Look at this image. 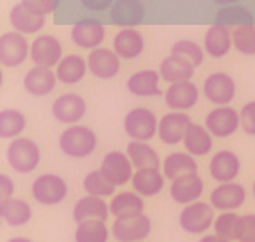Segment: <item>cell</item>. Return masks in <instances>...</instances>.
Masks as SVG:
<instances>
[{"label":"cell","mask_w":255,"mask_h":242,"mask_svg":"<svg viewBox=\"0 0 255 242\" xmlns=\"http://www.w3.org/2000/svg\"><path fill=\"white\" fill-rule=\"evenodd\" d=\"M59 150L70 159H86L97 150V134L90 127L72 125L59 136Z\"/></svg>","instance_id":"obj_1"},{"label":"cell","mask_w":255,"mask_h":242,"mask_svg":"<svg viewBox=\"0 0 255 242\" xmlns=\"http://www.w3.org/2000/svg\"><path fill=\"white\" fill-rule=\"evenodd\" d=\"M5 157H7V164L16 173L29 174L39 166L41 152H39L36 141L29 139V137H16L7 146Z\"/></svg>","instance_id":"obj_2"},{"label":"cell","mask_w":255,"mask_h":242,"mask_svg":"<svg viewBox=\"0 0 255 242\" xmlns=\"http://www.w3.org/2000/svg\"><path fill=\"white\" fill-rule=\"evenodd\" d=\"M30 194L36 200V203L45 207H54L68 196V183L63 176L54 173H43L36 176V180L30 185Z\"/></svg>","instance_id":"obj_3"},{"label":"cell","mask_w":255,"mask_h":242,"mask_svg":"<svg viewBox=\"0 0 255 242\" xmlns=\"http://www.w3.org/2000/svg\"><path fill=\"white\" fill-rule=\"evenodd\" d=\"M214 208L205 201H195L186 205L179 214V225L186 234L200 235L205 234L211 226H214Z\"/></svg>","instance_id":"obj_4"},{"label":"cell","mask_w":255,"mask_h":242,"mask_svg":"<svg viewBox=\"0 0 255 242\" xmlns=\"http://www.w3.org/2000/svg\"><path fill=\"white\" fill-rule=\"evenodd\" d=\"M124 130L132 141H146L152 139L159 130V121L150 109L145 107H136L127 112L124 119Z\"/></svg>","instance_id":"obj_5"},{"label":"cell","mask_w":255,"mask_h":242,"mask_svg":"<svg viewBox=\"0 0 255 242\" xmlns=\"http://www.w3.org/2000/svg\"><path fill=\"white\" fill-rule=\"evenodd\" d=\"M111 234L118 242H143L152 234V219L146 214L115 219Z\"/></svg>","instance_id":"obj_6"},{"label":"cell","mask_w":255,"mask_h":242,"mask_svg":"<svg viewBox=\"0 0 255 242\" xmlns=\"http://www.w3.org/2000/svg\"><path fill=\"white\" fill-rule=\"evenodd\" d=\"M100 171L115 187H122L125 183L132 182L134 176V166L127 153L122 152H109L102 159Z\"/></svg>","instance_id":"obj_7"},{"label":"cell","mask_w":255,"mask_h":242,"mask_svg":"<svg viewBox=\"0 0 255 242\" xmlns=\"http://www.w3.org/2000/svg\"><path fill=\"white\" fill-rule=\"evenodd\" d=\"M245 201H247V189L236 182L220 183L209 196V203L220 212H236L239 207L245 205Z\"/></svg>","instance_id":"obj_8"},{"label":"cell","mask_w":255,"mask_h":242,"mask_svg":"<svg viewBox=\"0 0 255 242\" xmlns=\"http://www.w3.org/2000/svg\"><path fill=\"white\" fill-rule=\"evenodd\" d=\"M30 56V45L20 32H5L0 36V63L5 68H16Z\"/></svg>","instance_id":"obj_9"},{"label":"cell","mask_w":255,"mask_h":242,"mask_svg":"<svg viewBox=\"0 0 255 242\" xmlns=\"http://www.w3.org/2000/svg\"><path fill=\"white\" fill-rule=\"evenodd\" d=\"M239 125H241V116L236 109L229 105L216 107L205 118V128L211 132V136L220 137V139L234 136Z\"/></svg>","instance_id":"obj_10"},{"label":"cell","mask_w":255,"mask_h":242,"mask_svg":"<svg viewBox=\"0 0 255 242\" xmlns=\"http://www.w3.org/2000/svg\"><path fill=\"white\" fill-rule=\"evenodd\" d=\"M204 94L214 105L227 107L236 96V82L229 73H211L204 82Z\"/></svg>","instance_id":"obj_11"},{"label":"cell","mask_w":255,"mask_h":242,"mask_svg":"<svg viewBox=\"0 0 255 242\" xmlns=\"http://www.w3.org/2000/svg\"><path fill=\"white\" fill-rule=\"evenodd\" d=\"M30 59L36 66H43V68L57 66L63 61V45L55 36H39L30 45Z\"/></svg>","instance_id":"obj_12"},{"label":"cell","mask_w":255,"mask_h":242,"mask_svg":"<svg viewBox=\"0 0 255 242\" xmlns=\"http://www.w3.org/2000/svg\"><path fill=\"white\" fill-rule=\"evenodd\" d=\"M86 114V102L81 94L75 93H64L55 98L52 103V116L55 121L64 125H75L81 121Z\"/></svg>","instance_id":"obj_13"},{"label":"cell","mask_w":255,"mask_h":242,"mask_svg":"<svg viewBox=\"0 0 255 242\" xmlns=\"http://www.w3.org/2000/svg\"><path fill=\"white\" fill-rule=\"evenodd\" d=\"M204 194V180L198 173L184 174L170 185V198L179 205H191Z\"/></svg>","instance_id":"obj_14"},{"label":"cell","mask_w":255,"mask_h":242,"mask_svg":"<svg viewBox=\"0 0 255 242\" xmlns=\"http://www.w3.org/2000/svg\"><path fill=\"white\" fill-rule=\"evenodd\" d=\"M191 125V118L184 112H168L161 118L159 121V130L157 136L159 139L168 146H175L182 143L184 136H186L187 128Z\"/></svg>","instance_id":"obj_15"},{"label":"cell","mask_w":255,"mask_h":242,"mask_svg":"<svg viewBox=\"0 0 255 242\" xmlns=\"http://www.w3.org/2000/svg\"><path fill=\"white\" fill-rule=\"evenodd\" d=\"M239 171H241V161L230 150H221V152L214 153V157L209 162V173L220 183L234 182Z\"/></svg>","instance_id":"obj_16"},{"label":"cell","mask_w":255,"mask_h":242,"mask_svg":"<svg viewBox=\"0 0 255 242\" xmlns=\"http://www.w3.org/2000/svg\"><path fill=\"white\" fill-rule=\"evenodd\" d=\"M88 70L91 72V75L97 79H113L118 75L120 72V57L115 50L109 48H97L91 50L88 56Z\"/></svg>","instance_id":"obj_17"},{"label":"cell","mask_w":255,"mask_h":242,"mask_svg":"<svg viewBox=\"0 0 255 242\" xmlns=\"http://www.w3.org/2000/svg\"><path fill=\"white\" fill-rule=\"evenodd\" d=\"M198 87L189 82H177V84H171L164 93V102L166 105L170 107L171 111L182 112L187 109H193L198 102Z\"/></svg>","instance_id":"obj_18"},{"label":"cell","mask_w":255,"mask_h":242,"mask_svg":"<svg viewBox=\"0 0 255 242\" xmlns=\"http://www.w3.org/2000/svg\"><path fill=\"white\" fill-rule=\"evenodd\" d=\"M106 38V27L97 20L79 21L72 29V41L79 48L86 50H97Z\"/></svg>","instance_id":"obj_19"},{"label":"cell","mask_w":255,"mask_h":242,"mask_svg":"<svg viewBox=\"0 0 255 242\" xmlns=\"http://www.w3.org/2000/svg\"><path fill=\"white\" fill-rule=\"evenodd\" d=\"M111 216L109 205L104 198H98V196H90L86 194L84 198L77 201L73 205L72 217L73 221L79 225V223L90 221V219H100V221H107V217Z\"/></svg>","instance_id":"obj_20"},{"label":"cell","mask_w":255,"mask_h":242,"mask_svg":"<svg viewBox=\"0 0 255 242\" xmlns=\"http://www.w3.org/2000/svg\"><path fill=\"white\" fill-rule=\"evenodd\" d=\"M55 84H57V75L52 72V68L34 66L23 77V87L32 96H47L55 89Z\"/></svg>","instance_id":"obj_21"},{"label":"cell","mask_w":255,"mask_h":242,"mask_svg":"<svg viewBox=\"0 0 255 242\" xmlns=\"http://www.w3.org/2000/svg\"><path fill=\"white\" fill-rule=\"evenodd\" d=\"M145 18V5L141 0H116L115 5L111 7V21L115 25L127 27L141 23Z\"/></svg>","instance_id":"obj_22"},{"label":"cell","mask_w":255,"mask_h":242,"mask_svg":"<svg viewBox=\"0 0 255 242\" xmlns=\"http://www.w3.org/2000/svg\"><path fill=\"white\" fill-rule=\"evenodd\" d=\"M159 81H161V73L155 70H141L134 75L128 77L127 89L134 96L148 98V96H159L162 91L159 89Z\"/></svg>","instance_id":"obj_23"},{"label":"cell","mask_w":255,"mask_h":242,"mask_svg":"<svg viewBox=\"0 0 255 242\" xmlns=\"http://www.w3.org/2000/svg\"><path fill=\"white\" fill-rule=\"evenodd\" d=\"M109 210L115 219L139 216V214H145V201H143V196H139L136 191L118 192V194L113 196V200L109 203Z\"/></svg>","instance_id":"obj_24"},{"label":"cell","mask_w":255,"mask_h":242,"mask_svg":"<svg viewBox=\"0 0 255 242\" xmlns=\"http://www.w3.org/2000/svg\"><path fill=\"white\" fill-rule=\"evenodd\" d=\"M159 73H161L162 81L170 82V84L189 82L193 79V75H195V66L184 57L170 54L159 66Z\"/></svg>","instance_id":"obj_25"},{"label":"cell","mask_w":255,"mask_h":242,"mask_svg":"<svg viewBox=\"0 0 255 242\" xmlns=\"http://www.w3.org/2000/svg\"><path fill=\"white\" fill-rule=\"evenodd\" d=\"M0 217L9 226H25L32 219V208L21 198L0 200Z\"/></svg>","instance_id":"obj_26"},{"label":"cell","mask_w":255,"mask_h":242,"mask_svg":"<svg viewBox=\"0 0 255 242\" xmlns=\"http://www.w3.org/2000/svg\"><path fill=\"white\" fill-rule=\"evenodd\" d=\"M232 45H234L232 43V32L229 30V27L214 23L213 27L207 29V34L204 38V50L211 57H214V59L225 57Z\"/></svg>","instance_id":"obj_27"},{"label":"cell","mask_w":255,"mask_h":242,"mask_svg":"<svg viewBox=\"0 0 255 242\" xmlns=\"http://www.w3.org/2000/svg\"><path fill=\"white\" fill-rule=\"evenodd\" d=\"M9 21L14 27V32H20V34H36L45 25V16L27 9L20 2V4H16L11 9Z\"/></svg>","instance_id":"obj_28"},{"label":"cell","mask_w":255,"mask_h":242,"mask_svg":"<svg viewBox=\"0 0 255 242\" xmlns=\"http://www.w3.org/2000/svg\"><path fill=\"white\" fill-rule=\"evenodd\" d=\"M113 47L120 59L130 61L141 56V52L145 48V39L136 29H124L115 36Z\"/></svg>","instance_id":"obj_29"},{"label":"cell","mask_w":255,"mask_h":242,"mask_svg":"<svg viewBox=\"0 0 255 242\" xmlns=\"http://www.w3.org/2000/svg\"><path fill=\"white\" fill-rule=\"evenodd\" d=\"M189 173H198V164H196L195 157L187 152L170 153L162 162V174H164V178L171 180V182Z\"/></svg>","instance_id":"obj_30"},{"label":"cell","mask_w":255,"mask_h":242,"mask_svg":"<svg viewBox=\"0 0 255 242\" xmlns=\"http://www.w3.org/2000/svg\"><path fill=\"white\" fill-rule=\"evenodd\" d=\"M184 148L193 157H204L213 150V136L205 127L198 123H191L184 136Z\"/></svg>","instance_id":"obj_31"},{"label":"cell","mask_w":255,"mask_h":242,"mask_svg":"<svg viewBox=\"0 0 255 242\" xmlns=\"http://www.w3.org/2000/svg\"><path fill=\"white\" fill-rule=\"evenodd\" d=\"M130 159L132 166L137 169H159L162 166L161 159L157 152L148 145V143H141V141H130L127 145L125 152Z\"/></svg>","instance_id":"obj_32"},{"label":"cell","mask_w":255,"mask_h":242,"mask_svg":"<svg viewBox=\"0 0 255 242\" xmlns=\"http://www.w3.org/2000/svg\"><path fill=\"white\" fill-rule=\"evenodd\" d=\"M164 174L159 169H137L132 176V187L143 198L157 196L164 189Z\"/></svg>","instance_id":"obj_33"},{"label":"cell","mask_w":255,"mask_h":242,"mask_svg":"<svg viewBox=\"0 0 255 242\" xmlns=\"http://www.w3.org/2000/svg\"><path fill=\"white\" fill-rule=\"evenodd\" d=\"M86 70H88V61H84L81 56H66L59 64H57V81L63 82V84H77L81 82L86 75Z\"/></svg>","instance_id":"obj_34"},{"label":"cell","mask_w":255,"mask_h":242,"mask_svg":"<svg viewBox=\"0 0 255 242\" xmlns=\"http://www.w3.org/2000/svg\"><path fill=\"white\" fill-rule=\"evenodd\" d=\"M111 230L107 228L106 221L100 219H90V221L77 225L73 239L75 242H107Z\"/></svg>","instance_id":"obj_35"},{"label":"cell","mask_w":255,"mask_h":242,"mask_svg":"<svg viewBox=\"0 0 255 242\" xmlns=\"http://www.w3.org/2000/svg\"><path fill=\"white\" fill-rule=\"evenodd\" d=\"M25 125L27 121L23 112L16 111V109L0 111V137L2 139H16L23 132Z\"/></svg>","instance_id":"obj_36"},{"label":"cell","mask_w":255,"mask_h":242,"mask_svg":"<svg viewBox=\"0 0 255 242\" xmlns=\"http://www.w3.org/2000/svg\"><path fill=\"white\" fill-rule=\"evenodd\" d=\"M82 189L86 191V194L90 196H98V198H107V196H115L116 187L109 182L102 174L100 169L90 171L82 180Z\"/></svg>","instance_id":"obj_37"},{"label":"cell","mask_w":255,"mask_h":242,"mask_svg":"<svg viewBox=\"0 0 255 242\" xmlns=\"http://www.w3.org/2000/svg\"><path fill=\"white\" fill-rule=\"evenodd\" d=\"M254 16L247 7L241 5H232V7H221L216 13V23L218 25H234V27H243V25H252Z\"/></svg>","instance_id":"obj_38"},{"label":"cell","mask_w":255,"mask_h":242,"mask_svg":"<svg viewBox=\"0 0 255 242\" xmlns=\"http://www.w3.org/2000/svg\"><path fill=\"white\" fill-rule=\"evenodd\" d=\"M239 226H241V216L236 212H221L214 219V234L227 241H238Z\"/></svg>","instance_id":"obj_39"},{"label":"cell","mask_w":255,"mask_h":242,"mask_svg":"<svg viewBox=\"0 0 255 242\" xmlns=\"http://www.w3.org/2000/svg\"><path fill=\"white\" fill-rule=\"evenodd\" d=\"M232 43L243 56H255V25L236 27L232 32Z\"/></svg>","instance_id":"obj_40"},{"label":"cell","mask_w":255,"mask_h":242,"mask_svg":"<svg viewBox=\"0 0 255 242\" xmlns=\"http://www.w3.org/2000/svg\"><path fill=\"white\" fill-rule=\"evenodd\" d=\"M171 54L173 56H179V57H184L186 61L193 64V66H200L204 63V56H205V50L195 41H189V39H180L177 41L171 47Z\"/></svg>","instance_id":"obj_41"},{"label":"cell","mask_w":255,"mask_h":242,"mask_svg":"<svg viewBox=\"0 0 255 242\" xmlns=\"http://www.w3.org/2000/svg\"><path fill=\"white\" fill-rule=\"evenodd\" d=\"M238 242H255V214L241 216Z\"/></svg>","instance_id":"obj_42"},{"label":"cell","mask_w":255,"mask_h":242,"mask_svg":"<svg viewBox=\"0 0 255 242\" xmlns=\"http://www.w3.org/2000/svg\"><path fill=\"white\" fill-rule=\"evenodd\" d=\"M239 116H241L243 130L247 132L248 136H255V100L243 107Z\"/></svg>","instance_id":"obj_43"},{"label":"cell","mask_w":255,"mask_h":242,"mask_svg":"<svg viewBox=\"0 0 255 242\" xmlns=\"http://www.w3.org/2000/svg\"><path fill=\"white\" fill-rule=\"evenodd\" d=\"M21 4L30 11L45 16V14H50L54 11L55 5H57V0H21Z\"/></svg>","instance_id":"obj_44"},{"label":"cell","mask_w":255,"mask_h":242,"mask_svg":"<svg viewBox=\"0 0 255 242\" xmlns=\"http://www.w3.org/2000/svg\"><path fill=\"white\" fill-rule=\"evenodd\" d=\"M13 192H14V182L5 173H2L0 174V200L13 198Z\"/></svg>","instance_id":"obj_45"},{"label":"cell","mask_w":255,"mask_h":242,"mask_svg":"<svg viewBox=\"0 0 255 242\" xmlns=\"http://www.w3.org/2000/svg\"><path fill=\"white\" fill-rule=\"evenodd\" d=\"M82 5L88 7L90 11H106L107 7H113L115 0H81Z\"/></svg>","instance_id":"obj_46"},{"label":"cell","mask_w":255,"mask_h":242,"mask_svg":"<svg viewBox=\"0 0 255 242\" xmlns=\"http://www.w3.org/2000/svg\"><path fill=\"white\" fill-rule=\"evenodd\" d=\"M198 242H230V241H227V239H223V237H220V235L213 234V235H204V237H202Z\"/></svg>","instance_id":"obj_47"},{"label":"cell","mask_w":255,"mask_h":242,"mask_svg":"<svg viewBox=\"0 0 255 242\" xmlns=\"http://www.w3.org/2000/svg\"><path fill=\"white\" fill-rule=\"evenodd\" d=\"M5 242H34V241H30V239H27V237H11Z\"/></svg>","instance_id":"obj_48"},{"label":"cell","mask_w":255,"mask_h":242,"mask_svg":"<svg viewBox=\"0 0 255 242\" xmlns=\"http://www.w3.org/2000/svg\"><path fill=\"white\" fill-rule=\"evenodd\" d=\"M218 5H230V4H236L238 0H214Z\"/></svg>","instance_id":"obj_49"},{"label":"cell","mask_w":255,"mask_h":242,"mask_svg":"<svg viewBox=\"0 0 255 242\" xmlns=\"http://www.w3.org/2000/svg\"><path fill=\"white\" fill-rule=\"evenodd\" d=\"M252 194H254V198H255V182H254V185H252Z\"/></svg>","instance_id":"obj_50"}]
</instances>
